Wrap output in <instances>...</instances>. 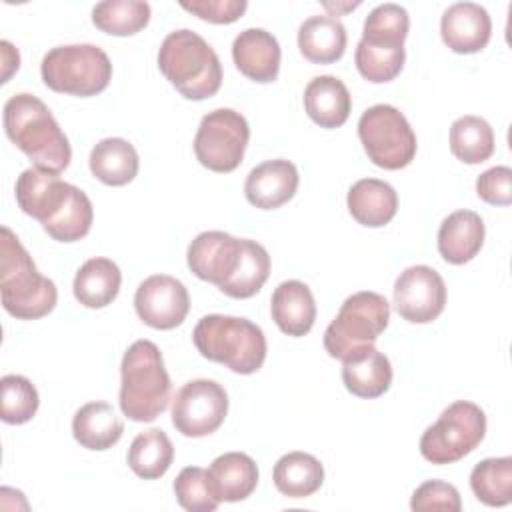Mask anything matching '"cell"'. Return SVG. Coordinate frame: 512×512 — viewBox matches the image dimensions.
I'll return each instance as SVG.
<instances>
[{"label": "cell", "instance_id": "cell-1", "mask_svg": "<svg viewBox=\"0 0 512 512\" xmlns=\"http://www.w3.org/2000/svg\"><path fill=\"white\" fill-rule=\"evenodd\" d=\"M14 194L20 210L38 220L44 232L58 242H76L92 228L90 198L58 174L26 168L16 180Z\"/></svg>", "mask_w": 512, "mask_h": 512}, {"label": "cell", "instance_id": "cell-2", "mask_svg": "<svg viewBox=\"0 0 512 512\" xmlns=\"http://www.w3.org/2000/svg\"><path fill=\"white\" fill-rule=\"evenodd\" d=\"M10 142L22 150L34 168L60 174L72 160V148L50 108L34 94L20 92L6 100L2 114Z\"/></svg>", "mask_w": 512, "mask_h": 512}, {"label": "cell", "instance_id": "cell-3", "mask_svg": "<svg viewBox=\"0 0 512 512\" xmlns=\"http://www.w3.org/2000/svg\"><path fill=\"white\" fill-rule=\"evenodd\" d=\"M0 298L4 310L18 320H38L50 314L58 300L56 284L38 272L8 226L0 230Z\"/></svg>", "mask_w": 512, "mask_h": 512}, {"label": "cell", "instance_id": "cell-4", "mask_svg": "<svg viewBox=\"0 0 512 512\" xmlns=\"http://www.w3.org/2000/svg\"><path fill=\"white\" fill-rule=\"evenodd\" d=\"M164 78L188 100H206L220 90L222 64L214 48L188 28L170 32L158 50Z\"/></svg>", "mask_w": 512, "mask_h": 512}, {"label": "cell", "instance_id": "cell-5", "mask_svg": "<svg viewBox=\"0 0 512 512\" xmlns=\"http://www.w3.org/2000/svg\"><path fill=\"white\" fill-rule=\"evenodd\" d=\"M120 408L134 422L156 420L170 402V376L160 348L150 340L128 346L120 364Z\"/></svg>", "mask_w": 512, "mask_h": 512}, {"label": "cell", "instance_id": "cell-6", "mask_svg": "<svg viewBox=\"0 0 512 512\" xmlns=\"http://www.w3.org/2000/svg\"><path fill=\"white\" fill-rule=\"evenodd\" d=\"M192 340L206 360L224 364L236 374L258 372L268 352L262 328L238 316H202L194 326Z\"/></svg>", "mask_w": 512, "mask_h": 512}, {"label": "cell", "instance_id": "cell-7", "mask_svg": "<svg viewBox=\"0 0 512 512\" xmlns=\"http://www.w3.org/2000/svg\"><path fill=\"white\" fill-rule=\"evenodd\" d=\"M408 30L410 16L400 4L386 2L370 10L354 52V62L362 78L374 84H384L402 72Z\"/></svg>", "mask_w": 512, "mask_h": 512}, {"label": "cell", "instance_id": "cell-8", "mask_svg": "<svg viewBox=\"0 0 512 512\" xmlns=\"http://www.w3.org/2000/svg\"><path fill=\"white\" fill-rule=\"evenodd\" d=\"M44 84L70 96H96L112 80V62L108 54L94 44H66L50 48L40 64Z\"/></svg>", "mask_w": 512, "mask_h": 512}, {"label": "cell", "instance_id": "cell-9", "mask_svg": "<svg viewBox=\"0 0 512 512\" xmlns=\"http://www.w3.org/2000/svg\"><path fill=\"white\" fill-rule=\"evenodd\" d=\"M390 320L388 300L372 290H362L348 296L336 318L324 332V348L328 356L346 360L352 354L374 346Z\"/></svg>", "mask_w": 512, "mask_h": 512}, {"label": "cell", "instance_id": "cell-10", "mask_svg": "<svg viewBox=\"0 0 512 512\" xmlns=\"http://www.w3.org/2000/svg\"><path fill=\"white\" fill-rule=\"evenodd\" d=\"M486 436V414L468 400L452 402L420 438V454L432 464H452L470 454Z\"/></svg>", "mask_w": 512, "mask_h": 512}, {"label": "cell", "instance_id": "cell-11", "mask_svg": "<svg viewBox=\"0 0 512 512\" xmlns=\"http://www.w3.org/2000/svg\"><path fill=\"white\" fill-rule=\"evenodd\" d=\"M358 138L368 160L384 170L406 168L418 148L406 116L390 104H374L362 112Z\"/></svg>", "mask_w": 512, "mask_h": 512}, {"label": "cell", "instance_id": "cell-12", "mask_svg": "<svg viewBox=\"0 0 512 512\" xmlns=\"http://www.w3.org/2000/svg\"><path fill=\"white\" fill-rule=\"evenodd\" d=\"M248 140L250 126L246 118L232 108H216L200 120L194 154L204 168L226 174L242 164Z\"/></svg>", "mask_w": 512, "mask_h": 512}, {"label": "cell", "instance_id": "cell-13", "mask_svg": "<svg viewBox=\"0 0 512 512\" xmlns=\"http://www.w3.org/2000/svg\"><path fill=\"white\" fill-rule=\"evenodd\" d=\"M228 414L226 390L208 378L186 382L172 400V424L188 438H202L216 432Z\"/></svg>", "mask_w": 512, "mask_h": 512}, {"label": "cell", "instance_id": "cell-14", "mask_svg": "<svg viewBox=\"0 0 512 512\" xmlns=\"http://www.w3.org/2000/svg\"><path fill=\"white\" fill-rule=\"evenodd\" d=\"M394 306L412 324L436 320L446 306V284L442 276L426 264L408 266L394 282Z\"/></svg>", "mask_w": 512, "mask_h": 512}, {"label": "cell", "instance_id": "cell-15", "mask_svg": "<svg viewBox=\"0 0 512 512\" xmlns=\"http://www.w3.org/2000/svg\"><path fill=\"white\" fill-rule=\"evenodd\" d=\"M138 318L156 330H172L180 326L190 310L186 286L168 274L148 276L134 294Z\"/></svg>", "mask_w": 512, "mask_h": 512}, {"label": "cell", "instance_id": "cell-16", "mask_svg": "<svg viewBox=\"0 0 512 512\" xmlns=\"http://www.w3.org/2000/svg\"><path fill=\"white\" fill-rule=\"evenodd\" d=\"M242 252V238L220 230L200 232L188 246L186 262L192 274L218 288L232 276Z\"/></svg>", "mask_w": 512, "mask_h": 512}, {"label": "cell", "instance_id": "cell-17", "mask_svg": "<svg viewBox=\"0 0 512 512\" xmlns=\"http://www.w3.org/2000/svg\"><path fill=\"white\" fill-rule=\"evenodd\" d=\"M444 44L456 54H476L486 48L492 36V20L486 8L476 2L448 6L440 20Z\"/></svg>", "mask_w": 512, "mask_h": 512}, {"label": "cell", "instance_id": "cell-18", "mask_svg": "<svg viewBox=\"0 0 512 512\" xmlns=\"http://www.w3.org/2000/svg\"><path fill=\"white\" fill-rule=\"evenodd\" d=\"M298 170L290 160H266L250 170L244 182L246 200L260 210H276L294 198L298 190Z\"/></svg>", "mask_w": 512, "mask_h": 512}, {"label": "cell", "instance_id": "cell-19", "mask_svg": "<svg viewBox=\"0 0 512 512\" xmlns=\"http://www.w3.org/2000/svg\"><path fill=\"white\" fill-rule=\"evenodd\" d=\"M232 60L240 74L258 84H268L278 78L282 50L272 32L246 28L232 42Z\"/></svg>", "mask_w": 512, "mask_h": 512}, {"label": "cell", "instance_id": "cell-20", "mask_svg": "<svg viewBox=\"0 0 512 512\" xmlns=\"http://www.w3.org/2000/svg\"><path fill=\"white\" fill-rule=\"evenodd\" d=\"M270 314L284 334L294 338L308 334L316 320L312 290L300 280H286L278 284L270 298Z\"/></svg>", "mask_w": 512, "mask_h": 512}, {"label": "cell", "instance_id": "cell-21", "mask_svg": "<svg viewBox=\"0 0 512 512\" xmlns=\"http://www.w3.org/2000/svg\"><path fill=\"white\" fill-rule=\"evenodd\" d=\"M484 234L480 214L474 210H456L438 228V252L448 264H466L480 252Z\"/></svg>", "mask_w": 512, "mask_h": 512}, {"label": "cell", "instance_id": "cell-22", "mask_svg": "<svg viewBox=\"0 0 512 512\" xmlns=\"http://www.w3.org/2000/svg\"><path fill=\"white\" fill-rule=\"evenodd\" d=\"M304 110L320 128H338L350 116L352 98L340 78L324 74L306 84Z\"/></svg>", "mask_w": 512, "mask_h": 512}, {"label": "cell", "instance_id": "cell-23", "mask_svg": "<svg viewBox=\"0 0 512 512\" xmlns=\"http://www.w3.org/2000/svg\"><path fill=\"white\" fill-rule=\"evenodd\" d=\"M346 204L350 216L358 224L366 228H380L396 216L398 194L384 180L362 178L350 186Z\"/></svg>", "mask_w": 512, "mask_h": 512}, {"label": "cell", "instance_id": "cell-24", "mask_svg": "<svg viewBox=\"0 0 512 512\" xmlns=\"http://www.w3.org/2000/svg\"><path fill=\"white\" fill-rule=\"evenodd\" d=\"M208 480L220 502H240L256 490L258 466L244 452H224L212 460Z\"/></svg>", "mask_w": 512, "mask_h": 512}, {"label": "cell", "instance_id": "cell-25", "mask_svg": "<svg viewBox=\"0 0 512 512\" xmlns=\"http://www.w3.org/2000/svg\"><path fill=\"white\" fill-rule=\"evenodd\" d=\"M342 382L358 398H378L392 384V364L386 354L368 346L342 362Z\"/></svg>", "mask_w": 512, "mask_h": 512}, {"label": "cell", "instance_id": "cell-26", "mask_svg": "<svg viewBox=\"0 0 512 512\" xmlns=\"http://www.w3.org/2000/svg\"><path fill=\"white\" fill-rule=\"evenodd\" d=\"M344 24L328 14L306 18L298 28L300 54L312 64H332L344 56L346 50Z\"/></svg>", "mask_w": 512, "mask_h": 512}, {"label": "cell", "instance_id": "cell-27", "mask_svg": "<svg viewBox=\"0 0 512 512\" xmlns=\"http://www.w3.org/2000/svg\"><path fill=\"white\" fill-rule=\"evenodd\" d=\"M122 272L110 258H90L86 260L74 276V298L86 308H104L112 304L120 292Z\"/></svg>", "mask_w": 512, "mask_h": 512}, {"label": "cell", "instance_id": "cell-28", "mask_svg": "<svg viewBox=\"0 0 512 512\" xmlns=\"http://www.w3.org/2000/svg\"><path fill=\"white\" fill-rule=\"evenodd\" d=\"M124 432V422L108 402H88L72 418V436L86 450H108Z\"/></svg>", "mask_w": 512, "mask_h": 512}, {"label": "cell", "instance_id": "cell-29", "mask_svg": "<svg viewBox=\"0 0 512 512\" xmlns=\"http://www.w3.org/2000/svg\"><path fill=\"white\" fill-rule=\"evenodd\" d=\"M90 172L106 186H124L138 174L140 160L136 148L124 138H104L92 150L88 158Z\"/></svg>", "mask_w": 512, "mask_h": 512}, {"label": "cell", "instance_id": "cell-30", "mask_svg": "<svg viewBox=\"0 0 512 512\" xmlns=\"http://www.w3.org/2000/svg\"><path fill=\"white\" fill-rule=\"evenodd\" d=\"M274 486L288 498H308L324 482V466L308 452H288L278 458L272 470Z\"/></svg>", "mask_w": 512, "mask_h": 512}, {"label": "cell", "instance_id": "cell-31", "mask_svg": "<svg viewBox=\"0 0 512 512\" xmlns=\"http://www.w3.org/2000/svg\"><path fill=\"white\" fill-rule=\"evenodd\" d=\"M172 460H174L172 440L160 428H150L140 432L128 448V466L136 476L144 480L162 478L168 472Z\"/></svg>", "mask_w": 512, "mask_h": 512}, {"label": "cell", "instance_id": "cell-32", "mask_svg": "<svg viewBox=\"0 0 512 512\" xmlns=\"http://www.w3.org/2000/svg\"><path fill=\"white\" fill-rule=\"evenodd\" d=\"M270 276V256L256 240L242 238V252L232 276L218 288L230 298H252Z\"/></svg>", "mask_w": 512, "mask_h": 512}, {"label": "cell", "instance_id": "cell-33", "mask_svg": "<svg viewBox=\"0 0 512 512\" xmlns=\"http://www.w3.org/2000/svg\"><path fill=\"white\" fill-rule=\"evenodd\" d=\"M450 150L464 164L486 162L494 154V130L480 116H460L450 126Z\"/></svg>", "mask_w": 512, "mask_h": 512}, {"label": "cell", "instance_id": "cell-34", "mask_svg": "<svg viewBox=\"0 0 512 512\" xmlns=\"http://www.w3.org/2000/svg\"><path fill=\"white\" fill-rule=\"evenodd\" d=\"M150 4L142 0H106L92 8V22L110 36H132L150 22Z\"/></svg>", "mask_w": 512, "mask_h": 512}, {"label": "cell", "instance_id": "cell-35", "mask_svg": "<svg viewBox=\"0 0 512 512\" xmlns=\"http://www.w3.org/2000/svg\"><path fill=\"white\" fill-rule=\"evenodd\" d=\"M470 488L486 506H506L512 502V458H486L470 472Z\"/></svg>", "mask_w": 512, "mask_h": 512}, {"label": "cell", "instance_id": "cell-36", "mask_svg": "<svg viewBox=\"0 0 512 512\" xmlns=\"http://www.w3.org/2000/svg\"><path fill=\"white\" fill-rule=\"evenodd\" d=\"M40 396L36 386L20 374H6L0 380V418L6 424H26L38 412Z\"/></svg>", "mask_w": 512, "mask_h": 512}, {"label": "cell", "instance_id": "cell-37", "mask_svg": "<svg viewBox=\"0 0 512 512\" xmlns=\"http://www.w3.org/2000/svg\"><path fill=\"white\" fill-rule=\"evenodd\" d=\"M174 494L178 504L188 512H212L220 500L214 496L208 470L200 466H186L174 480Z\"/></svg>", "mask_w": 512, "mask_h": 512}, {"label": "cell", "instance_id": "cell-38", "mask_svg": "<svg viewBox=\"0 0 512 512\" xmlns=\"http://www.w3.org/2000/svg\"><path fill=\"white\" fill-rule=\"evenodd\" d=\"M410 508L414 512H428V510L460 512L462 500L458 490L452 484L444 480H426L414 490Z\"/></svg>", "mask_w": 512, "mask_h": 512}, {"label": "cell", "instance_id": "cell-39", "mask_svg": "<svg viewBox=\"0 0 512 512\" xmlns=\"http://www.w3.org/2000/svg\"><path fill=\"white\" fill-rule=\"evenodd\" d=\"M180 6L212 24H232L248 8L246 0H182Z\"/></svg>", "mask_w": 512, "mask_h": 512}, {"label": "cell", "instance_id": "cell-40", "mask_svg": "<svg viewBox=\"0 0 512 512\" xmlns=\"http://www.w3.org/2000/svg\"><path fill=\"white\" fill-rule=\"evenodd\" d=\"M476 194L492 206L512 204V170L508 166H494L476 178Z\"/></svg>", "mask_w": 512, "mask_h": 512}, {"label": "cell", "instance_id": "cell-41", "mask_svg": "<svg viewBox=\"0 0 512 512\" xmlns=\"http://www.w3.org/2000/svg\"><path fill=\"white\" fill-rule=\"evenodd\" d=\"M0 50H2V82H8L12 72H16L20 66V54L8 40L0 42Z\"/></svg>", "mask_w": 512, "mask_h": 512}]
</instances>
